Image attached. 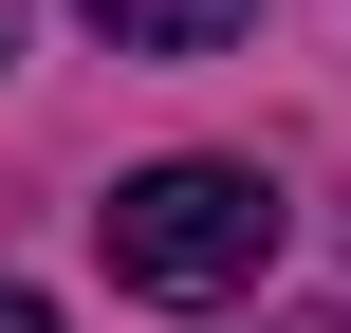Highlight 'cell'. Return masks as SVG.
I'll use <instances>...</instances> for the list:
<instances>
[{
	"label": "cell",
	"instance_id": "4",
	"mask_svg": "<svg viewBox=\"0 0 351 333\" xmlns=\"http://www.w3.org/2000/svg\"><path fill=\"white\" fill-rule=\"evenodd\" d=\"M0 37H19V0H0Z\"/></svg>",
	"mask_w": 351,
	"mask_h": 333
},
{
	"label": "cell",
	"instance_id": "2",
	"mask_svg": "<svg viewBox=\"0 0 351 333\" xmlns=\"http://www.w3.org/2000/svg\"><path fill=\"white\" fill-rule=\"evenodd\" d=\"M74 19H93L111 56H222V37L259 19V0H74Z\"/></svg>",
	"mask_w": 351,
	"mask_h": 333
},
{
	"label": "cell",
	"instance_id": "3",
	"mask_svg": "<svg viewBox=\"0 0 351 333\" xmlns=\"http://www.w3.org/2000/svg\"><path fill=\"white\" fill-rule=\"evenodd\" d=\"M0 333H56V315H37V297H19V278H0Z\"/></svg>",
	"mask_w": 351,
	"mask_h": 333
},
{
	"label": "cell",
	"instance_id": "1",
	"mask_svg": "<svg viewBox=\"0 0 351 333\" xmlns=\"http://www.w3.org/2000/svg\"><path fill=\"white\" fill-rule=\"evenodd\" d=\"M93 260H111V297H167V315L259 297V260H278V185L222 167V148H167V167H130V185L93 204Z\"/></svg>",
	"mask_w": 351,
	"mask_h": 333
}]
</instances>
